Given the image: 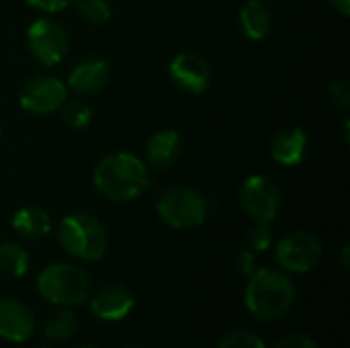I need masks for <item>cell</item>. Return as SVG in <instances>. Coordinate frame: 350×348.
Instances as JSON below:
<instances>
[{"label":"cell","mask_w":350,"mask_h":348,"mask_svg":"<svg viewBox=\"0 0 350 348\" xmlns=\"http://www.w3.org/2000/svg\"><path fill=\"white\" fill-rule=\"evenodd\" d=\"M92 183L105 199L129 203L150 187V166L131 152H113L94 166Z\"/></svg>","instance_id":"1"},{"label":"cell","mask_w":350,"mask_h":348,"mask_svg":"<svg viewBox=\"0 0 350 348\" xmlns=\"http://www.w3.org/2000/svg\"><path fill=\"white\" fill-rule=\"evenodd\" d=\"M246 287V308L258 320H279L283 318L293 302H295V287L289 277L275 269H260L248 277Z\"/></svg>","instance_id":"2"},{"label":"cell","mask_w":350,"mask_h":348,"mask_svg":"<svg viewBox=\"0 0 350 348\" xmlns=\"http://www.w3.org/2000/svg\"><path fill=\"white\" fill-rule=\"evenodd\" d=\"M55 234L59 246L80 260H100L109 246L105 226L94 215L84 211L64 215L57 224Z\"/></svg>","instance_id":"3"},{"label":"cell","mask_w":350,"mask_h":348,"mask_svg":"<svg viewBox=\"0 0 350 348\" xmlns=\"http://www.w3.org/2000/svg\"><path fill=\"white\" fill-rule=\"evenodd\" d=\"M37 291L53 306H80L88 299V275L70 263L47 265L37 277Z\"/></svg>","instance_id":"4"},{"label":"cell","mask_w":350,"mask_h":348,"mask_svg":"<svg viewBox=\"0 0 350 348\" xmlns=\"http://www.w3.org/2000/svg\"><path fill=\"white\" fill-rule=\"evenodd\" d=\"M160 219L174 230L199 228L207 217V201L201 193L189 187H172L158 199Z\"/></svg>","instance_id":"5"},{"label":"cell","mask_w":350,"mask_h":348,"mask_svg":"<svg viewBox=\"0 0 350 348\" xmlns=\"http://www.w3.org/2000/svg\"><path fill=\"white\" fill-rule=\"evenodd\" d=\"M27 45L31 55L43 66H57L70 51V37L62 23L53 18H37L27 29Z\"/></svg>","instance_id":"6"},{"label":"cell","mask_w":350,"mask_h":348,"mask_svg":"<svg viewBox=\"0 0 350 348\" xmlns=\"http://www.w3.org/2000/svg\"><path fill=\"white\" fill-rule=\"evenodd\" d=\"M283 195L279 185L262 174L248 176L240 187V205L248 217L260 224H271L281 211Z\"/></svg>","instance_id":"7"},{"label":"cell","mask_w":350,"mask_h":348,"mask_svg":"<svg viewBox=\"0 0 350 348\" xmlns=\"http://www.w3.org/2000/svg\"><path fill=\"white\" fill-rule=\"evenodd\" d=\"M322 258V242L312 232H291L277 244V263L289 273H310Z\"/></svg>","instance_id":"8"},{"label":"cell","mask_w":350,"mask_h":348,"mask_svg":"<svg viewBox=\"0 0 350 348\" xmlns=\"http://www.w3.org/2000/svg\"><path fill=\"white\" fill-rule=\"evenodd\" d=\"M68 101V86L55 76H35L31 78L21 94L18 105L31 115H51L62 109Z\"/></svg>","instance_id":"9"},{"label":"cell","mask_w":350,"mask_h":348,"mask_svg":"<svg viewBox=\"0 0 350 348\" xmlns=\"http://www.w3.org/2000/svg\"><path fill=\"white\" fill-rule=\"evenodd\" d=\"M170 80L187 94H201L211 84V68L207 59L193 51H180L168 66Z\"/></svg>","instance_id":"10"},{"label":"cell","mask_w":350,"mask_h":348,"mask_svg":"<svg viewBox=\"0 0 350 348\" xmlns=\"http://www.w3.org/2000/svg\"><path fill=\"white\" fill-rule=\"evenodd\" d=\"M35 330V318L31 310L14 299V297H2L0 299V338L10 343H25L31 338Z\"/></svg>","instance_id":"11"},{"label":"cell","mask_w":350,"mask_h":348,"mask_svg":"<svg viewBox=\"0 0 350 348\" xmlns=\"http://www.w3.org/2000/svg\"><path fill=\"white\" fill-rule=\"evenodd\" d=\"M133 304H135L133 293L127 287H123V285H107V287L98 289L92 295L90 310L98 320L119 322L131 312Z\"/></svg>","instance_id":"12"},{"label":"cell","mask_w":350,"mask_h":348,"mask_svg":"<svg viewBox=\"0 0 350 348\" xmlns=\"http://www.w3.org/2000/svg\"><path fill=\"white\" fill-rule=\"evenodd\" d=\"M109 82V64L100 57H90L74 66L68 76V88L76 94L90 96L100 92Z\"/></svg>","instance_id":"13"},{"label":"cell","mask_w":350,"mask_h":348,"mask_svg":"<svg viewBox=\"0 0 350 348\" xmlns=\"http://www.w3.org/2000/svg\"><path fill=\"white\" fill-rule=\"evenodd\" d=\"M308 150V135L301 127H285L271 139V156L281 166H297L304 162Z\"/></svg>","instance_id":"14"},{"label":"cell","mask_w":350,"mask_h":348,"mask_svg":"<svg viewBox=\"0 0 350 348\" xmlns=\"http://www.w3.org/2000/svg\"><path fill=\"white\" fill-rule=\"evenodd\" d=\"M183 156V137L174 129L156 131L146 146V158L152 168H168Z\"/></svg>","instance_id":"15"},{"label":"cell","mask_w":350,"mask_h":348,"mask_svg":"<svg viewBox=\"0 0 350 348\" xmlns=\"http://www.w3.org/2000/svg\"><path fill=\"white\" fill-rule=\"evenodd\" d=\"M240 27L252 41H260L271 33L273 18L271 10L262 0H248L240 10Z\"/></svg>","instance_id":"16"},{"label":"cell","mask_w":350,"mask_h":348,"mask_svg":"<svg viewBox=\"0 0 350 348\" xmlns=\"http://www.w3.org/2000/svg\"><path fill=\"white\" fill-rule=\"evenodd\" d=\"M51 217L45 209L39 207H23L12 215V228L18 236L27 240L45 238L51 232Z\"/></svg>","instance_id":"17"},{"label":"cell","mask_w":350,"mask_h":348,"mask_svg":"<svg viewBox=\"0 0 350 348\" xmlns=\"http://www.w3.org/2000/svg\"><path fill=\"white\" fill-rule=\"evenodd\" d=\"M29 271V254L23 246L12 242H0V273L10 277H23Z\"/></svg>","instance_id":"18"},{"label":"cell","mask_w":350,"mask_h":348,"mask_svg":"<svg viewBox=\"0 0 350 348\" xmlns=\"http://www.w3.org/2000/svg\"><path fill=\"white\" fill-rule=\"evenodd\" d=\"M78 318L72 310H59L45 322V336L53 343H66L76 334Z\"/></svg>","instance_id":"19"},{"label":"cell","mask_w":350,"mask_h":348,"mask_svg":"<svg viewBox=\"0 0 350 348\" xmlns=\"http://www.w3.org/2000/svg\"><path fill=\"white\" fill-rule=\"evenodd\" d=\"M62 119L72 129H84L92 121V109L84 101H66L62 105Z\"/></svg>","instance_id":"20"},{"label":"cell","mask_w":350,"mask_h":348,"mask_svg":"<svg viewBox=\"0 0 350 348\" xmlns=\"http://www.w3.org/2000/svg\"><path fill=\"white\" fill-rule=\"evenodd\" d=\"M76 10L90 25H105L113 14L109 0H76Z\"/></svg>","instance_id":"21"},{"label":"cell","mask_w":350,"mask_h":348,"mask_svg":"<svg viewBox=\"0 0 350 348\" xmlns=\"http://www.w3.org/2000/svg\"><path fill=\"white\" fill-rule=\"evenodd\" d=\"M217 348H267L262 338H258L252 332L246 330H238V332H230L228 336L221 338V343Z\"/></svg>","instance_id":"22"},{"label":"cell","mask_w":350,"mask_h":348,"mask_svg":"<svg viewBox=\"0 0 350 348\" xmlns=\"http://www.w3.org/2000/svg\"><path fill=\"white\" fill-rule=\"evenodd\" d=\"M248 242H250V248L256 250V252H265L267 248H271L273 234H271L269 224L256 222V226H254V228L250 230V234H248Z\"/></svg>","instance_id":"23"},{"label":"cell","mask_w":350,"mask_h":348,"mask_svg":"<svg viewBox=\"0 0 350 348\" xmlns=\"http://www.w3.org/2000/svg\"><path fill=\"white\" fill-rule=\"evenodd\" d=\"M328 94H330V101L340 107V109H349L350 107V86L347 80H334L328 84Z\"/></svg>","instance_id":"24"},{"label":"cell","mask_w":350,"mask_h":348,"mask_svg":"<svg viewBox=\"0 0 350 348\" xmlns=\"http://www.w3.org/2000/svg\"><path fill=\"white\" fill-rule=\"evenodd\" d=\"M234 269L236 273H240L242 277H250L256 271V256L252 250H242L238 252V256L234 258Z\"/></svg>","instance_id":"25"},{"label":"cell","mask_w":350,"mask_h":348,"mask_svg":"<svg viewBox=\"0 0 350 348\" xmlns=\"http://www.w3.org/2000/svg\"><path fill=\"white\" fill-rule=\"evenodd\" d=\"M27 4L45 14H55V12H62L64 8H68L72 4V0H27Z\"/></svg>","instance_id":"26"},{"label":"cell","mask_w":350,"mask_h":348,"mask_svg":"<svg viewBox=\"0 0 350 348\" xmlns=\"http://www.w3.org/2000/svg\"><path fill=\"white\" fill-rule=\"evenodd\" d=\"M273 348H318V345L308 334H289Z\"/></svg>","instance_id":"27"},{"label":"cell","mask_w":350,"mask_h":348,"mask_svg":"<svg viewBox=\"0 0 350 348\" xmlns=\"http://www.w3.org/2000/svg\"><path fill=\"white\" fill-rule=\"evenodd\" d=\"M330 4L340 16H349L350 14V0H330Z\"/></svg>","instance_id":"28"},{"label":"cell","mask_w":350,"mask_h":348,"mask_svg":"<svg viewBox=\"0 0 350 348\" xmlns=\"http://www.w3.org/2000/svg\"><path fill=\"white\" fill-rule=\"evenodd\" d=\"M349 246L342 248V265H345V267H349Z\"/></svg>","instance_id":"29"},{"label":"cell","mask_w":350,"mask_h":348,"mask_svg":"<svg viewBox=\"0 0 350 348\" xmlns=\"http://www.w3.org/2000/svg\"><path fill=\"white\" fill-rule=\"evenodd\" d=\"M78 348H96V347H90V345H84V347H78Z\"/></svg>","instance_id":"30"},{"label":"cell","mask_w":350,"mask_h":348,"mask_svg":"<svg viewBox=\"0 0 350 348\" xmlns=\"http://www.w3.org/2000/svg\"><path fill=\"white\" fill-rule=\"evenodd\" d=\"M39 348H47V347H39Z\"/></svg>","instance_id":"31"}]
</instances>
